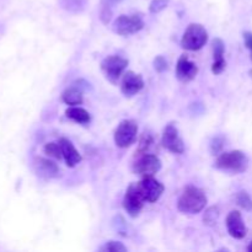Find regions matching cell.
<instances>
[{
	"instance_id": "obj_1",
	"label": "cell",
	"mask_w": 252,
	"mask_h": 252,
	"mask_svg": "<svg viewBox=\"0 0 252 252\" xmlns=\"http://www.w3.org/2000/svg\"><path fill=\"white\" fill-rule=\"evenodd\" d=\"M207 206V197L201 189L189 186L182 192L177 202V208L180 212L187 214H197Z\"/></svg>"
},
{
	"instance_id": "obj_23",
	"label": "cell",
	"mask_w": 252,
	"mask_h": 252,
	"mask_svg": "<svg viewBox=\"0 0 252 252\" xmlns=\"http://www.w3.org/2000/svg\"><path fill=\"white\" fill-rule=\"evenodd\" d=\"M218 216H219L218 208H216V207L209 208L203 217L204 224H207V225H213V224L217 221V219H218Z\"/></svg>"
},
{
	"instance_id": "obj_10",
	"label": "cell",
	"mask_w": 252,
	"mask_h": 252,
	"mask_svg": "<svg viewBox=\"0 0 252 252\" xmlns=\"http://www.w3.org/2000/svg\"><path fill=\"white\" fill-rule=\"evenodd\" d=\"M161 144L165 149L174 153V154H182L185 152L184 142H182L179 130L174 123H170L165 127L164 132H162Z\"/></svg>"
},
{
	"instance_id": "obj_8",
	"label": "cell",
	"mask_w": 252,
	"mask_h": 252,
	"mask_svg": "<svg viewBox=\"0 0 252 252\" xmlns=\"http://www.w3.org/2000/svg\"><path fill=\"white\" fill-rule=\"evenodd\" d=\"M161 169V161L154 154H140L139 159L133 165V171L142 177L154 176Z\"/></svg>"
},
{
	"instance_id": "obj_13",
	"label": "cell",
	"mask_w": 252,
	"mask_h": 252,
	"mask_svg": "<svg viewBox=\"0 0 252 252\" xmlns=\"http://www.w3.org/2000/svg\"><path fill=\"white\" fill-rule=\"evenodd\" d=\"M197 73H198V66L193 62L189 61L186 56L180 57L176 65V76L179 80L189 83L196 78Z\"/></svg>"
},
{
	"instance_id": "obj_20",
	"label": "cell",
	"mask_w": 252,
	"mask_h": 252,
	"mask_svg": "<svg viewBox=\"0 0 252 252\" xmlns=\"http://www.w3.org/2000/svg\"><path fill=\"white\" fill-rule=\"evenodd\" d=\"M224 51H225V46L224 42L220 38H216L213 41V58L214 62L224 61Z\"/></svg>"
},
{
	"instance_id": "obj_26",
	"label": "cell",
	"mask_w": 252,
	"mask_h": 252,
	"mask_svg": "<svg viewBox=\"0 0 252 252\" xmlns=\"http://www.w3.org/2000/svg\"><path fill=\"white\" fill-rule=\"evenodd\" d=\"M225 66H226L225 61L214 62L213 65H212V71H213V74L218 75V74L223 73V70H224V69H225Z\"/></svg>"
},
{
	"instance_id": "obj_18",
	"label": "cell",
	"mask_w": 252,
	"mask_h": 252,
	"mask_svg": "<svg viewBox=\"0 0 252 252\" xmlns=\"http://www.w3.org/2000/svg\"><path fill=\"white\" fill-rule=\"evenodd\" d=\"M43 150H44V154H47L48 157L54 158V159L61 160L62 158H63V154H62V148H61V144H59V142L47 143V144L44 145Z\"/></svg>"
},
{
	"instance_id": "obj_19",
	"label": "cell",
	"mask_w": 252,
	"mask_h": 252,
	"mask_svg": "<svg viewBox=\"0 0 252 252\" xmlns=\"http://www.w3.org/2000/svg\"><path fill=\"white\" fill-rule=\"evenodd\" d=\"M154 139H153V137L150 134H148V133H144V135L142 137V139H140V143H139V148H138V155L140 154H147L148 152H149L150 148L153 147V144H154Z\"/></svg>"
},
{
	"instance_id": "obj_12",
	"label": "cell",
	"mask_w": 252,
	"mask_h": 252,
	"mask_svg": "<svg viewBox=\"0 0 252 252\" xmlns=\"http://www.w3.org/2000/svg\"><path fill=\"white\" fill-rule=\"evenodd\" d=\"M226 228L234 239H244L248 234V228L244 223L243 216L239 211H231L226 217Z\"/></svg>"
},
{
	"instance_id": "obj_4",
	"label": "cell",
	"mask_w": 252,
	"mask_h": 252,
	"mask_svg": "<svg viewBox=\"0 0 252 252\" xmlns=\"http://www.w3.org/2000/svg\"><path fill=\"white\" fill-rule=\"evenodd\" d=\"M138 125L135 121L125 120L115 132V143L118 148H128L137 140Z\"/></svg>"
},
{
	"instance_id": "obj_7",
	"label": "cell",
	"mask_w": 252,
	"mask_h": 252,
	"mask_svg": "<svg viewBox=\"0 0 252 252\" xmlns=\"http://www.w3.org/2000/svg\"><path fill=\"white\" fill-rule=\"evenodd\" d=\"M144 202L145 199L138 189V184H130L126 191L125 198H123V207H125L126 212L132 218H135L142 212Z\"/></svg>"
},
{
	"instance_id": "obj_6",
	"label": "cell",
	"mask_w": 252,
	"mask_h": 252,
	"mask_svg": "<svg viewBox=\"0 0 252 252\" xmlns=\"http://www.w3.org/2000/svg\"><path fill=\"white\" fill-rule=\"evenodd\" d=\"M128 65V61L120 56H110L101 62V70L111 83H116L125 73Z\"/></svg>"
},
{
	"instance_id": "obj_14",
	"label": "cell",
	"mask_w": 252,
	"mask_h": 252,
	"mask_svg": "<svg viewBox=\"0 0 252 252\" xmlns=\"http://www.w3.org/2000/svg\"><path fill=\"white\" fill-rule=\"evenodd\" d=\"M59 144H61L62 154H63V159L65 160L66 166H76V165L81 161V155L79 154L78 150L75 149L73 143H71L70 140L65 139V138H62V139L59 140Z\"/></svg>"
},
{
	"instance_id": "obj_21",
	"label": "cell",
	"mask_w": 252,
	"mask_h": 252,
	"mask_svg": "<svg viewBox=\"0 0 252 252\" xmlns=\"http://www.w3.org/2000/svg\"><path fill=\"white\" fill-rule=\"evenodd\" d=\"M100 251L105 252H126L127 249L123 245L122 243H118V241H108L106 243L102 248L100 249Z\"/></svg>"
},
{
	"instance_id": "obj_27",
	"label": "cell",
	"mask_w": 252,
	"mask_h": 252,
	"mask_svg": "<svg viewBox=\"0 0 252 252\" xmlns=\"http://www.w3.org/2000/svg\"><path fill=\"white\" fill-rule=\"evenodd\" d=\"M244 42H245V46L250 51L252 59V32H244Z\"/></svg>"
},
{
	"instance_id": "obj_3",
	"label": "cell",
	"mask_w": 252,
	"mask_h": 252,
	"mask_svg": "<svg viewBox=\"0 0 252 252\" xmlns=\"http://www.w3.org/2000/svg\"><path fill=\"white\" fill-rule=\"evenodd\" d=\"M208 41V32L201 24H191L185 31L181 46L187 51H198Z\"/></svg>"
},
{
	"instance_id": "obj_9",
	"label": "cell",
	"mask_w": 252,
	"mask_h": 252,
	"mask_svg": "<svg viewBox=\"0 0 252 252\" xmlns=\"http://www.w3.org/2000/svg\"><path fill=\"white\" fill-rule=\"evenodd\" d=\"M138 189H139L142 196L144 197L145 202L154 203L161 197L165 187L161 182L155 180L153 176H147L143 177L142 181L138 182Z\"/></svg>"
},
{
	"instance_id": "obj_16",
	"label": "cell",
	"mask_w": 252,
	"mask_h": 252,
	"mask_svg": "<svg viewBox=\"0 0 252 252\" xmlns=\"http://www.w3.org/2000/svg\"><path fill=\"white\" fill-rule=\"evenodd\" d=\"M65 116L69 120L74 121L80 125H86L90 122V113L84 108L78 107V106H71L65 111Z\"/></svg>"
},
{
	"instance_id": "obj_11",
	"label": "cell",
	"mask_w": 252,
	"mask_h": 252,
	"mask_svg": "<svg viewBox=\"0 0 252 252\" xmlns=\"http://www.w3.org/2000/svg\"><path fill=\"white\" fill-rule=\"evenodd\" d=\"M144 88V80L139 74L129 70L123 74L122 83H121V91L127 97L137 95L142 89Z\"/></svg>"
},
{
	"instance_id": "obj_5",
	"label": "cell",
	"mask_w": 252,
	"mask_h": 252,
	"mask_svg": "<svg viewBox=\"0 0 252 252\" xmlns=\"http://www.w3.org/2000/svg\"><path fill=\"white\" fill-rule=\"evenodd\" d=\"M144 27V21L139 15H121L113 24V31L121 36L137 33Z\"/></svg>"
},
{
	"instance_id": "obj_17",
	"label": "cell",
	"mask_w": 252,
	"mask_h": 252,
	"mask_svg": "<svg viewBox=\"0 0 252 252\" xmlns=\"http://www.w3.org/2000/svg\"><path fill=\"white\" fill-rule=\"evenodd\" d=\"M37 167H38V172L46 177H54L59 172L58 167L54 162L47 159H38L37 160Z\"/></svg>"
},
{
	"instance_id": "obj_24",
	"label": "cell",
	"mask_w": 252,
	"mask_h": 252,
	"mask_svg": "<svg viewBox=\"0 0 252 252\" xmlns=\"http://www.w3.org/2000/svg\"><path fill=\"white\" fill-rule=\"evenodd\" d=\"M167 5H169V0H153L149 6V10L153 14H157V12L162 11Z\"/></svg>"
},
{
	"instance_id": "obj_28",
	"label": "cell",
	"mask_w": 252,
	"mask_h": 252,
	"mask_svg": "<svg viewBox=\"0 0 252 252\" xmlns=\"http://www.w3.org/2000/svg\"><path fill=\"white\" fill-rule=\"evenodd\" d=\"M248 250L250 251V252H252V241H251V243H250V245L248 246Z\"/></svg>"
},
{
	"instance_id": "obj_15",
	"label": "cell",
	"mask_w": 252,
	"mask_h": 252,
	"mask_svg": "<svg viewBox=\"0 0 252 252\" xmlns=\"http://www.w3.org/2000/svg\"><path fill=\"white\" fill-rule=\"evenodd\" d=\"M62 100L69 106H78L83 102V91L80 88H76L75 85H71L62 94Z\"/></svg>"
},
{
	"instance_id": "obj_22",
	"label": "cell",
	"mask_w": 252,
	"mask_h": 252,
	"mask_svg": "<svg viewBox=\"0 0 252 252\" xmlns=\"http://www.w3.org/2000/svg\"><path fill=\"white\" fill-rule=\"evenodd\" d=\"M236 202H238L239 206L243 207V208H245V209H248V211L252 209V199H251V197L248 194V192H245V191L239 192L238 196H236Z\"/></svg>"
},
{
	"instance_id": "obj_2",
	"label": "cell",
	"mask_w": 252,
	"mask_h": 252,
	"mask_svg": "<svg viewBox=\"0 0 252 252\" xmlns=\"http://www.w3.org/2000/svg\"><path fill=\"white\" fill-rule=\"evenodd\" d=\"M249 166V159L245 153L241 150H231V152L223 153L218 157L216 161V167L223 171L241 174L246 171Z\"/></svg>"
},
{
	"instance_id": "obj_25",
	"label": "cell",
	"mask_w": 252,
	"mask_h": 252,
	"mask_svg": "<svg viewBox=\"0 0 252 252\" xmlns=\"http://www.w3.org/2000/svg\"><path fill=\"white\" fill-rule=\"evenodd\" d=\"M154 68H155V70L159 71V73H162L164 70H166V69H167V62L165 61L164 57L159 56V57H157V58H155Z\"/></svg>"
}]
</instances>
